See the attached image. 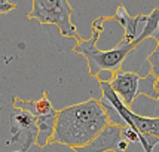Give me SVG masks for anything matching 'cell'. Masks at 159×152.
I'll return each instance as SVG.
<instances>
[{"label":"cell","instance_id":"1","mask_svg":"<svg viewBox=\"0 0 159 152\" xmlns=\"http://www.w3.org/2000/svg\"><path fill=\"white\" fill-rule=\"evenodd\" d=\"M107 124L109 116L101 100L91 98L71 104L57 113L52 143L66 145L71 149L82 148L97 137Z\"/></svg>","mask_w":159,"mask_h":152},{"label":"cell","instance_id":"2","mask_svg":"<svg viewBox=\"0 0 159 152\" xmlns=\"http://www.w3.org/2000/svg\"><path fill=\"white\" fill-rule=\"evenodd\" d=\"M107 20V18H100V20L92 22V36L89 40H80L76 43V46L73 48L75 52L82 54L85 57V60L88 63V72L89 76L97 79L101 72H109L113 73L116 70L120 69L122 63L125 61V58L131 54L132 49H135V46L132 43H125V42H119L115 48L109 49V51H101L97 48V40L98 36L103 30L101 22Z\"/></svg>","mask_w":159,"mask_h":152},{"label":"cell","instance_id":"3","mask_svg":"<svg viewBox=\"0 0 159 152\" xmlns=\"http://www.w3.org/2000/svg\"><path fill=\"white\" fill-rule=\"evenodd\" d=\"M33 7L27 15L28 18L39 21L43 26H57L64 37H75L77 42L80 36L71 24L73 9L67 0H31Z\"/></svg>","mask_w":159,"mask_h":152},{"label":"cell","instance_id":"4","mask_svg":"<svg viewBox=\"0 0 159 152\" xmlns=\"http://www.w3.org/2000/svg\"><path fill=\"white\" fill-rule=\"evenodd\" d=\"M109 82H110L113 91L120 98V102L128 107H131L134 100L140 94L149 97L152 100H158L159 98L156 81L150 73L140 76L135 72H125V70L119 69L116 72H113Z\"/></svg>","mask_w":159,"mask_h":152},{"label":"cell","instance_id":"5","mask_svg":"<svg viewBox=\"0 0 159 152\" xmlns=\"http://www.w3.org/2000/svg\"><path fill=\"white\" fill-rule=\"evenodd\" d=\"M100 87H101V93H103V98L101 102H106L110 106H113L116 112H118L125 125H131L134 127L140 134L143 136H152L159 140V116H143V115H137L134 111H131V107L125 106L118 94L113 91L111 85L109 81H103L98 79Z\"/></svg>","mask_w":159,"mask_h":152},{"label":"cell","instance_id":"6","mask_svg":"<svg viewBox=\"0 0 159 152\" xmlns=\"http://www.w3.org/2000/svg\"><path fill=\"white\" fill-rule=\"evenodd\" d=\"M9 133L6 145H16L21 152H27L37 140V119L30 112L14 107L9 116Z\"/></svg>","mask_w":159,"mask_h":152},{"label":"cell","instance_id":"7","mask_svg":"<svg viewBox=\"0 0 159 152\" xmlns=\"http://www.w3.org/2000/svg\"><path fill=\"white\" fill-rule=\"evenodd\" d=\"M122 128L124 127H120V125L109 122L94 140H91L88 145L82 146V148H76L73 151L75 152H107V151L118 152L119 142L124 139Z\"/></svg>","mask_w":159,"mask_h":152},{"label":"cell","instance_id":"8","mask_svg":"<svg viewBox=\"0 0 159 152\" xmlns=\"http://www.w3.org/2000/svg\"><path fill=\"white\" fill-rule=\"evenodd\" d=\"M113 20L118 21L125 30L122 42L134 45V42L137 40V37L143 33V28H144L146 21H147V15L140 14L137 17H131L128 14V11L125 9L124 5H119L116 7V15L113 17Z\"/></svg>","mask_w":159,"mask_h":152},{"label":"cell","instance_id":"9","mask_svg":"<svg viewBox=\"0 0 159 152\" xmlns=\"http://www.w3.org/2000/svg\"><path fill=\"white\" fill-rule=\"evenodd\" d=\"M12 102H14V107H18V109L30 112V113L36 118L52 115V113H57V112H58L54 109L52 103L49 102L46 93H43V96L39 97L37 100H22L20 97H14Z\"/></svg>","mask_w":159,"mask_h":152},{"label":"cell","instance_id":"10","mask_svg":"<svg viewBox=\"0 0 159 152\" xmlns=\"http://www.w3.org/2000/svg\"><path fill=\"white\" fill-rule=\"evenodd\" d=\"M159 30V7H155L150 14L147 15V21L143 28V33L137 37V40L134 42V46L137 48L141 42L147 39V37H153V35Z\"/></svg>","mask_w":159,"mask_h":152},{"label":"cell","instance_id":"11","mask_svg":"<svg viewBox=\"0 0 159 152\" xmlns=\"http://www.w3.org/2000/svg\"><path fill=\"white\" fill-rule=\"evenodd\" d=\"M153 39L156 40V48L147 55L146 61L149 63V66H150L149 73L153 75L155 81H156V88H158V91H159V30L153 35Z\"/></svg>","mask_w":159,"mask_h":152},{"label":"cell","instance_id":"12","mask_svg":"<svg viewBox=\"0 0 159 152\" xmlns=\"http://www.w3.org/2000/svg\"><path fill=\"white\" fill-rule=\"evenodd\" d=\"M16 5L12 3V2H6V3H0V14H7L9 11L15 9Z\"/></svg>","mask_w":159,"mask_h":152},{"label":"cell","instance_id":"13","mask_svg":"<svg viewBox=\"0 0 159 152\" xmlns=\"http://www.w3.org/2000/svg\"><path fill=\"white\" fill-rule=\"evenodd\" d=\"M3 106H5V102H3V100L0 98V107H3Z\"/></svg>","mask_w":159,"mask_h":152},{"label":"cell","instance_id":"14","mask_svg":"<svg viewBox=\"0 0 159 152\" xmlns=\"http://www.w3.org/2000/svg\"><path fill=\"white\" fill-rule=\"evenodd\" d=\"M7 0H0V3H6Z\"/></svg>","mask_w":159,"mask_h":152},{"label":"cell","instance_id":"15","mask_svg":"<svg viewBox=\"0 0 159 152\" xmlns=\"http://www.w3.org/2000/svg\"><path fill=\"white\" fill-rule=\"evenodd\" d=\"M12 152H21V151H12Z\"/></svg>","mask_w":159,"mask_h":152}]
</instances>
